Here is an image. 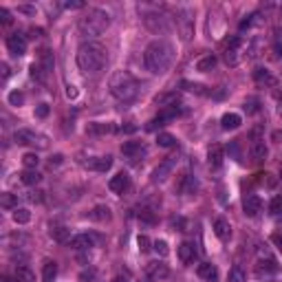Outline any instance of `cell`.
<instances>
[{
    "mask_svg": "<svg viewBox=\"0 0 282 282\" xmlns=\"http://www.w3.org/2000/svg\"><path fill=\"white\" fill-rule=\"evenodd\" d=\"M7 48H9V53H11V55H16V57L24 55V51H26L24 35H20V33L9 35V38H7Z\"/></svg>",
    "mask_w": 282,
    "mask_h": 282,
    "instance_id": "obj_9",
    "label": "cell"
},
{
    "mask_svg": "<svg viewBox=\"0 0 282 282\" xmlns=\"http://www.w3.org/2000/svg\"><path fill=\"white\" fill-rule=\"evenodd\" d=\"M40 179H42V176L38 174V170H24L20 174V181L24 185H35V183H40Z\"/></svg>",
    "mask_w": 282,
    "mask_h": 282,
    "instance_id": "obj_29",
    "label": "cell"
},
{
    "mask_svg": "<svg viewBox=\"0 0 282 282\" xmlns=\"http://www.w3.org/2000/svg\"><path fill=\"white\" fill-rule=\"evenodd\" d=\"M110 93L117 97L119 101H132L139 95V82L132 73L128 70H117L110 77Z\"/></svg>",
    "mask_w": 282,
    "mask_h": 282,
    "instance_id": "obj_3",
    "label": "cell"
},
{
    "mask_svg": "<svg viewBox=\"0 0 282 282\" xmlns=\"http://www.w3.org/2000/svg\"><path fill=\"white\" fill-rule=\"evenodd\" d=\"M223 159H225L223 148H220L218 143L210 145V150H207V161H210V167H214V170H218V167L223 165Z\"/></svg>",
    "mask_w": 282,
    "mask_h": 282,
    "instance_id": "obj_15",
    "label": "cell"
},
{
    "mask_svg": "<svg viewBox=\"0 0 282 282\" xmlns=\"http://www.w3.org/2000/svg\"><path fill=\"white\" fill-rule=\"evenodd\" d=\"M183 113V108H181V104H170V106H163L161 110H159V115L157 117L161 119L163 123H167V121H172V119H176L179 115Z\"/></svg>",
    "mask_w": 282,
    "mask_h": 282,
    "instance_id": "obj_17",
    "label": "cell"
},
{
    "mask_svg": "<svg viewBox=\"0 0 282 282\" xmlns=\"http://www.w3.org/2000/svg\"><path fill=\"white\" fill-rule=\"evenodd\" d=\"M245 110H247V113H258V99H256V97H251V99H247Z\"/></svg>",
    "mask_w": 282,
    "mask_h": 282,
    "instance_id": "obj_49",
    "label": "cell"
},
{
    "mask_svg": "<svg viewBox=\"0 0 282 282\" xmlns=\"http://www.w3.org/2000/svg\"><path fill=\"white\" fill-rule=\"evenodd\" d=\"M240 123H242V117L238 113H225L223 119H220V126H223V130H236Z\"/></svg>",
    "mask_w": 282,
    "mask_h": 282,
    "instance_id": "obj_24",
    "label": "cell"
},
{
    "mask_svg": "<svg viewBox=\"0 0 282 282\" xmlns=\"http://www.w3.org/2000/svg\"><path fill=\"white\" fill-rule=\"evenodd\" d=\"M216 62H218V60H216L214 55H205V57H203V60H198L196 69L201 70V73H207V70H212V69H214V66H216Z\"/></svg>",
    "mask_w": 282,
    "mask_h": 282,
    "instance_id": "obj_31",
    "label": "cell"
},
{
    "mask_svg": "<svg viewBox=\"0 0 282 282\" xmlns=\"http://www.w3.org/2000/svg\"><path fill=\"white\" fill-rule=\"evenodd\" d=\"M0 22H2L4 26H9L13 22V18H11V11L9 9H4V7H0Z\"/></svg>",
    "mask_w": 282,
    "mask_h": 282,
    "instance_id": "obj_45",
    "label": "cell"
},
{
    "mask_svg": "<svg viewBox=\"0 0 282 282\" xmlns=\"http://www.w3.org/2000/svg\"><path fill=\"white\" fill-rule=\"evenodd\" d=\"M2 282H11V278H4V280Z\"/></svg>",
    "mask_w": 282,
    "mask_h": 282,
    "instance_id": "obj_59",
    "label": "cell"
},
{
    "mask_svg": "<svg viewBox=\"0 0 282 282\" xmlns=\"http://www.w3.org/2000/svg\"><path fill=\"white\" fill-rule=\"evenodd\" d=\"M280 271V264H278L276 258H271V256H267V258H260L258 264H256V273H258L260 278L262 276H271V273H278Z\"/></svg>",
    "mask_w": 282,
    "mask_h": 282,
    "instance_id": "obj_8",
    "label": "cell"
},
{
    "mask_svg": "<svg viewBox=\"0 0 282 282\" xmlns=\"http://www.w3.org/2000/svg\"><path fill=\"white\" fill-rule=\"evenodd\" d=\"M77 66L84 70V73H99L106 66V48L101 47L99 42H82L77 48Z\"/></svg>",
    "mask_w": 282,
    "mask_h": 282,
    "instance_id": "obj_2",
    "label": "cell"
},
{
    "mask_svg": "<svg viewBox=\"0 0 282 282\" xmlns=\"http://www.w3.org/2000/svg\"><path fill=\"white\" fill-rule=\"evenodd\" d=\"M108 26H110L108 13H106L104 9H91V11L79 20L77 31H79V35H84V38H97V35H101Z\"/></svg>",
    "mask_w": 282,
    "mask_h": 282,
    "instance_id": "obj_4",
    "label": "cell"
},
{
    "mask_svg": "<svg viewBox=\"0 0 282 282\" xmlns=\"http://www.w3.org/2000/svg\"><path fill=\"white\" fill-rule=\"evenodd\" d=\"M69 234H70V229H66L64 225H57V227H53V229H51V236L55 238L57 242H64L66 238H69Z\"/></svg>",
    "mask_w": 282,
    "mask_h": 282,
    "instance_id": "obj_37",
    "label": "cell"
},
{
    "mask_svg": "<svg viewBox=\"0 0 282 282\" xmlns=\"http://www.w3.org/2000/svg\"><path fill=\"white\" fill-rule=\"evenodd\" d=\"M196 273H198V278H203V280H207V282L218 280V269H216V264H212V262H201L196 269Z\"/></svg>",
    "mask_w": 282,
    "mask_h": 282,
    "instance_id": "obj_16",
    "label": "cell"
},
{
    "mask_svg": "<svg viewBox=\"0 0 282 282\" xmlns=\"http://www.w3.org/2000/svg\"><path fill=\"white\" fill-rule=\"evenodd\" d=\"M174 163H176L174 157H167L165 161H163L161 165H159L157 170L152 172V181H154V183H161V181H165L167 176H170V172L174 170Z\"/></svg>",
    "mask_w": 282,
    "mask_h": 282,
    "instance_id": "obj_11",
    "label": "cell"
},
{
    "mask_svg": "<svg viewBox=\"0 0 282 282\" xmlns=\"http://www.w3.org/2000/svg\"><path fill=\"white\" fill-rule=\"evenodd\" d=\"M154 101H157L159 106H163V104L170 106V104H176V95H161V97H157Z\"/></svg>",
    "mask_w": 282,
    "mask_h": 282,
    "instance_id": "obj_47",
    "label": "cell"
},
{
    "mask_svg": "<svg viewBox=\"0 0 282 282\" xmlns=\"http://www.w3.org/2000/svg\"><path fill=\"white\" fill-rule=\"evenodd\" d=\"M18 11H22V13H35V9L33 7H18Z\"/></svg>",
    "mask_w": 282,
    "mask_h": 282,
    "instance_id": "obj_54",
    "label": "cell"
},
{
    "mask_svg": "<svg viewBox=\"0 0 282 282\" xmlns=\"http://www.w3.org/2000/svg\"><path fill=\"white\" fill-rule=\"evenodd\" d=\"M143 24L148 26L152 33H167L172 29V22L165 13H159V11H150L143 16Z\"/></svg>",
    "mask_w": 282,
    "mask_h": 282,
    "instance_id": "obj_6",
    "label": "cell"
},
{
    "mask_svg": "<svg viewBox=\"0 0 282 282\" xmlns=\"http://www.w3.org/2000/svg\"><path fill=\"white\" fill-rule=\"evenodd\" d=\"M198 189V183L192 174H181V181H179V192L181 194H194Z\"/></svg>",
    "mask_w": 282,
    "mask_h": 282,
    "instance_id": "obj_21",
    "label": "cell"
},
{
    "mask_svg": "<svg viewBox=\"0 0 282 282\" xmlns=\"http://www.w3.org/2000/svg\"><path fill=\"white\" fill-rule=\"evenodd\" d=\"M269 212H271V214H280L282 212V194H276V196L271 198V203H269Z\"/></svg>",
    "mask_w": 282,
    "mask_h": 282,
    "instance_id": "obj_40",
    "label": "cell"
},
{
    "mask_svg": "<svg viewBox=\"0 0 282 282\" xmlns=\"http://www.w3.org/2000/svg\"><path fill=\"white\" fill-rule=\"evenodd\" d=\"M157 143L161 145V148H172V145H176V137L170 135V132H159Z\"/></svg>",
    "mask_w": 282,
    "mask_h": 282,
    "instance_id": "obj_30",
    "label": "cell"
},
{
    "mask_svg": "<svg viewBox=\"0 0 282 282\" xmlns=\"http://www.w3.org/2000/svg\"><path fill=\"white\" fill-rule=\"evenodd\" d=\"M183 86L188 88L189 93H196V95H207L205 86H201V84H192V82H183Z\"/></svg>",
    "mask_w": 282,
    "mask_h": 282,
    "instance_id": "obj_43",
    "label": "cell"
},
{
    "mask_svg": "<svg viewBox=\"0 0 282 282\" xmlns=\"http://www.w3.org/2000/svg\"><path fill=\"white\" fill-rule=\"evenodd\" d=\"M214 234L220 238V240H229V236H232V225H229V220L216 218L214 220Z\"/></svg>",
    "mask_w": 282,
    "mask_h": 282,
    "instance_id": "obj_22",
    "label": "cell"
},
{
    "mask_svg": "<svg viewBox=\"0 0 282 282\" xmlns=\"http://www.w3.org/2000/svg\"><path fill=\"white\" fill-rule=\"evenodd\" d=\"M22 101H24V95H22L20 91L9 93V104L11 106H22Z\"/></svg>",
    "mask_w": 282,
    "mask_h": 282,
    "instance_id": "obj_44",
    "label": "cell"
},
{
    "mask_svg": "<svg viewBox=\"0 0 282 282\" xmlns=\"http://www.w3.org/2000/svg\"><path fill=\"white\" fill-rule=\"evenodd\" d=\"M22 165L26 167V170H35V167L40 165V159L35 152H26L24 157H22Z\"/></svg>",
    "mask_w": 282,
    "mask_h": 282,
    "instance_id": "obj_36",
    "label": "cell"
},
{
    "mask_svg": "<svg viewBox=\"0 0 282 282\" xmlns=\"http://www.w3.org/2000/svg\"><path fill=\"white\" fill-rule=\"evenodd\" d=\"M0 205H2L4 210H18V196L16 194H9V192L0 194Z\"/></svg>",
    "mask_w": 282,
    "mask_h": 282,
    "instance_id": "obj_28",
    "label": "cell"
},
{
    "mask_svg": "<svg viewBox=\"0 0 282 282\" xmlns=\"http://www.w3.org/2000/svg\"><path fill=\"white\" fill-rule=\"evenodd\" d=\"M273 242H276V245H278V249L282 251V234H276V236H273Z\"/></svg>",
    "mask_w": 282,
    "mask_h": 282,
    "instance_id": "obj_53",
    "label": "cell"
},
{
    "mask_svg": "<svg viewBox=\"0 0 282 282\" xmlns=\"http://www.w3.org/2000/svg\"><path fill=\"white\" fill-rule=\"evenodd\" d=\"M13 278H16V282H33V271L29 267H18Z\"/></svg>",
    "mask_w": 282,
    "mask_h": 282,
    "instance_id": "obj_33",
    "label": "cell"
},
{
    "mask_svg": "<svg viewBox=\"0 0 282 282\" xmlns=\"http://www.w3.org/2000/svg\"><path fill=\"white\" fill-rule=\"evenodd\" d=\"M40 60H42V69L47 70H53V55H51V51H47V48H44L42 53H40Z\"/></svg>",
    "mask_w": 282,
    "mask_h": 282,
    "instance_id": "obj_38",
    "label": "cell"
},
{
    "mask_svg": "<svg viewBox=\"0 0 282 282\" xmlns=\"http://www.w3.org/2000/svg\"><path fill=\"white\" fill-rule=\"evenodd\" d=\"M254 79H256V82H260V84H262V82H271V75H269L267 69H256L254 70Z\"/></svg>",
    "mask_w": 282,
    "mask_h": 282,
    "instance_id": "obj_42",
    "label": "cell"
},
{
    "mask_svg": "<svg viewBox=\"0 0 282 282\" xmlns=\"http://www.w3.org/2000/svg\"><path fill=\"white\" fill-rule=\"evenodd\" d=\"M113 282H128V280H126V278H123V276H117Z\"/></svg>",
    "mask_w": 282,
    "mask_h": 282,
    "instance_id": "obj_58",
    "label": "cell"
},
{
    "mask_svg": "<svg viewBox=\"0 0 282 282\" xmlns=\"http://www.w3.org/2000/svg\"><path fill=\"white\" fill-rule=\"evenodd\" d=\"M137 245H139L141 254H145L148 249H152V247H150V238L148 236H139V238H137Z\"/></svg>",
    "mask_w": 282,
    "mask_h": 282,
    "instance_id": "obj_46",
    "label": "cell"
},
{
    "mask_svg": "<svg viewBox=\"0 0 282 282\" xmlns=\"http://www.w3.org/2000/svg\"><path fill=\"white\" fill-rule=\"evenodd\" d=\"M152 249L157 251L161 258H165V256L170 254V249H167V242H165V240H154V242H152Z\"/></svg>",
    "mask_w": 282,
    "mask_h": 282,
    "instance_id": "obj_41",
    "label": "cell"
},
{
    "mask_svg": "<svg viewBox=\"0 0 282 282\" xmlns=\"http://www.w3.org/2000/svg\"><path fill=\"white\" fill-rule=\"evenodd\" d=\"M167 273H170V269H167L165 262H161V260H152V262L145 264V276H148V280H165Z\"/></svg>",
    "mask_w": 282,
    "mask_h": 282,
    "instance_id": "obj_7",
    "label": "cell"
},
{
    "mask_svg": "<svg viewBox=\"0 0 282 282\" xmlns=\"http://www.w3.org/2000/svg\"><path fill=\"white\" fill-rule=\"evenodd\" d=\"M238 48H240V38H232L227 42V48H225V62L232 66H236L238 62H240V53H238Z\"/></svg>",
    "mask_w": 282,
    "mask_h": 282,
    "instance_id": "obj_12",
    "label": "cell"
},
{
    "mask_svg": "<svg viewBox=\"0 0 282 282\" xmlns=\"http://www.w3.org/2000/svg\"><path fill=\"white\" fill-rule=\"evenodd\" d=\"M271 137H273V141H280V143H282V130H276Z\"/></svg>",
    "mask_w": 282,
    "mask_h": 282,
    "instance_id": "obj_55",
    "label": "cell"
},
{
    "mask_svg": "<svg viewBox=\"0 0 282 282\" xmlns=\"http://www.w3.org/2000/svg\"><path fill=\"white\" fill-rule=\"evenodd\" d=\"M13 220L18 225H26L31 220V212L24 210V207H18V210H13Z\"/></svg>",
    "mask_w": 282,
    "mask_h": 282,
    "instance_id": "obj_35",
    "label": "cell"
},
{
    "mask_svg": "<svg viewBox=\"0 0 282 282\" xmlns=\"http://www.w3.org/2000/svg\"><path fill=\"white\" fill-rule=\"evenodd\" d=\"M9 77V64H2V79Z\"/></svg>",
    "mask_w": 282,
    "mask_h": 282,
    "instance_id": "obj_56",
    "label": "cell"
},
{
    "mask_svg": "<svg viewBox=\"0 0 282 282\" xmlns=\"http://www.w3.org/2000/svg\"><path fill=\"white\" fill-rule=\"evenodd\" d=\"M249 154H251L254 161H262V159H267L269 150H267V145H264V141H254L251 148H249Z\"/></svg>",
    "mask_w": 282,
    "mask_h": 282,
    "instance_id": "obj_26",
    "label": "cell"
},
{
    "mask_svg": "<svg viewBox=\"0 0 282 282\" xmlns=\"http://www.w3.org/2000/svg\"><path fill=\"white\" fill-rule=\"evenodd\" d=\"M108 188L113 189L115 194H123L128 188H130V176H128L126 172H117V174L108 181Z\"/></svg>",
    "mask_w": 282,
    "mask_h": 282,
    "instance_id": "obj_10",
    "label": "cell"
},
{
    "mask_svg": "<svg viewBox=\"0 0 282 282\" xmlns=\"http://www.w3.org/2000/svg\"><path fill=\"white\" fill-rule=\"evenodd\" d=\"M121 152L126 154L128 159H137L139 154L145 152V148L141 145V141H126V143L121 145Z\"/></svg>",
    "mask_w": 282,
    "mask_h": 282,
    "instance_id": "obj_23",
    "label": "cell"
},
{
    "mask_svg": "<svg viewBox=\"0 0 282 282\" xmlns=\"http://www.w3.org/2000/svg\"><path fill=\"white\" fill-rule=\"evenodd\" d=\"M93 240H95V238L88 236V234H79V236H73V238H70L69 245L73 247V249H77V251H84V249H91V247H93Z\"/></svg>",
    "mask_w": 282,
    "mask_h": 282,
    "instance_id": "obj_19",
    "label": "cell"
},
{
    "mask_svg": "<svg viewBox=\"0 0 282 282\" xmlns=\"http://www.w3.org/2000/svg\"><path fill=\"white\" fill-rule=\"evenodd\" d=\"M179 31H181V38H183L185 42H188V40L194 35V22H192V18H189V11H181Z\"/></svg>",
    "mask_w": 282,
    "mask_h": 282,
    "instance_id": "obj_13",
    "label": "cell"
},
{
    "mask_svg": "<svg viewBox=\"0 0 282 282\" xmlns=\"http://www.w3.org/2000/svg\"><path fill=\"white\" fill-rule=\"evenodd\" d=\"M242 210H245L247 216H258V212L262 210V201H260V196H256V194H247L245 201H242Z\"/></svg>",
    "mask_w": 282,
    "mask_h": 282,
    "instance_id": "obj_14",
    "label": "cell"
},
{
    "mask_svg": "<svg viewBox=\"0 0 282 282\" xmlns=\"http://www.w3.org/2000/svg\"><path fill=\"white\" fill-rule=\"evenodd\" d=\"M86 132L88 135H113V132H117V126H113V123H88L86 126Z\"/></svg>",
    "mask_w": 282,
    "mask_h": 282,
    "instance_id": "obj_18",
    "label": "cell"
},
{
    "mask_svg": "<svg viewBox=\"0 0 282 282\" xmlns=\"http://www.w3.org/2000/svg\"><path fill=\"white\" fill-rule=\"evenodd\" d=\"M161 126H165V123H163L159 117H154V119H150V121H148V126H145V130H150V132H152V130H157V128H161Z\"/></svg>",
    "mask_w": 282,
    "mask_h": 282,
    "instance_id": "obj_50",
    "label": "cell"
},
{
    "mask_svg": "<svg viewBox=\"0 0 282 282\" xmlns=\"http://www.w3.org/2000/svg\"><path fill=\"white\" fill-rule=\"evenodd\" d=\"M91 170H95V172H106V170H110V165H113V157L110 154H106V157H97V159H93V161H88L86 163Z\"/></svg>",
    "mask_w": 282,
    "mask_h": 282,
    "instance_id": "obj_25",
    "label": "cell"
},
{
    "mask_svg": "<svg viewBox=\"0 0 282 282\" xmlns=\"http://www.w3.org/2000/svg\"><path fill=\"white\" fill-rule=\"evenodd\" d=\"M66 97H69V99H75V97H77V91H75V86H66Z\"/></svg>",
    "mask_w": 282,
    "mask_h": 282,
    "instance_id": "obj_52",
    "label": "cell"
},
{
    "mask_svg": "<svg viewBox=\"0 0 282 282\" xmlns=\"http://www.w3.org/2000/svg\"><path fill=\"white\" fill-rule=\"evenodd\" d=\"M172 60H174V47L165 40H154L145 47L143 51V64L150 73L161 75L165 73L172 66Z\"/></svg>",
    "mask_w": 282,
    "mask_h": 282,
    "instance_id": "obj_1",
    "label": "cell"
},
{
    "mask_svg": "<svg viewBox=\"0 0 282 282\" xmlns=\"http://www.w3.org/2000/svg\"><path fill=\"white\" fill-rule=\"evenodd\" d=\"M121 130H123V132H135V130H137V126H123Z\"/></svg>",
    "mask_w": 282,
    "mask_h": 282,
    "instance_id": "obj_57",
    "label": "cell"
},
{
    "mask_svg": "<svg viewBox=\"0 0 282 282\" xmlns=\"http://www.w3.org/2000/svg\"><path fill=\"white\" fill-rule=\"evenodd\" d=\"M227 282H245V271H242L240 267H232V271H229V276H227Z\"/></svg>",
    "mask_w": 282,
    "mask_h": 282,
    "instance_id": "obj_39",
    "label": "cell"
},
{
    "mask_svg": "<svg viewBox=\"0 0 282 282\" xmlns=\"http://www.w3.org/2000/svg\"><path fill=\"white\" fill-rule=\"evenodd\" d=\"M47 115H48V104H38V106H35V117L44 119Z\"/></svg>",
    "mask_w": 282,
    "mask_h": 282,
    "instance_id": "obj_48",
    "label": "cell"
},
{
    "mask_svg": "<svg viewBox=\"0 0 282 282\" xmlns=\"http://www.w3.org/2000/svg\"><path fill=\"white\" fill-rule=\"evenodd\" d=\"M137 216H139L141 223H148V225H154V223H157V216H154V212L150 210V207H141V210L137 212Z\"/></svg>",
    "mask_w": 282,
    "mask_h": 282,
    "instance_id": "obj_34",
    "label": "cell"
},
{
    "mask_svg": "<svg viewBox=\"0 0 282 282\" xmlns=\"http://www.w3.org/2000/svg\"><path fill=\"white\" fill-rule=\"evenodd\" d=\"M64 7H66V9H82V7H84V2L75 0V2H64Z\"/></svg>",
    "mask_w": 282,
    "mask_h": 282,
    "instance_id": "obj_51",
    "label": "cell"
},
{
    "mask_svg": "<svg viewBox=\"0 0 282 282\" xmlns=\"http://www.w3.org/2000/svg\"><path fill=\"white\" fill-rule=\"evenodd\" d=\"M13 139H16L20 145H33V148H48V139H47V137L40 135V132H35V130H26V128H20V130H16Z\"/></svg>",
    "mask_w": 282,
    "mask_h": 282,
    "instance_id": "obj_5",
    "label": "cell"
},
{
    "mask_svg": "<svg viewBox=\"0 0 282 282\" xmlns=\"http://www.w3.org/2000/svg\"><path fill=\"white\" fill-rule=\"evenodd\" d=\"M88 216H91L93 220H108V218H110V210H108L106 205H97Z\"/></svg>",
    "mask_w": 282,
    "mask_h": 282,
    "instance_id": "obj_32",
    "label": "cell"
},
{
    "mask_svg": "<svg viewBox=\"0 0 282 282\" xmlns=\"http://www.w3.org/2000/svg\"><path fill=\"white\" fill-rule=\"evenodd\" d=\"M194 258H196V249H194L192 242H181L179 245V260L183 264H189L194 262Z\"/></svg>",
    "mask_w": 282,
    "mask_h": 282,
    "instance_id": "obj_20",
    "label": "cell"
},
{
    "mask_svg": "<svg viewBox=\"0 0 282 282\" xmlns=\"http://www.w3.org/2000/svg\"><path fill=\"white\" fill-rule=\"evenodd\" d=\"M57 276V264L53 260H47L42 267V282H53Z\"/></svg>",
    "mask_w": 282,
    "mask_h": 282,
    "instance_id": "obj_27",
    "label": "cell"
}]
</instances>
